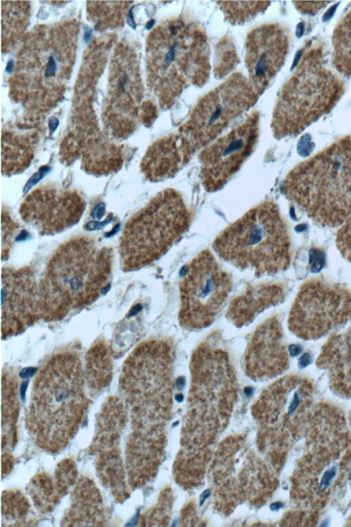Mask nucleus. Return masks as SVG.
<instances>
[{
  "instance_id": "obj_1",
  "label": "nucleus",
  "mask_w": 351,
  "mask_h": 527,
  "mask_svg": "<svg viewBox=\"0 0 351 527\" xmlns=\"http://www.w3.org/2000/svg\"><path fill=\"white\" fill-rule=\"evenodd\" d=\"M112 266V249L93 238L78 236L61 244L39 283L43 318L59 321L97 301L110 285Z\"/></svg>"
},
{
  "instance_id": "obj_2",
  "label": "nucleus",
  "mask_w": 351,
  "mask_h": 527,
  "mask_svg": "<svg viewBox=\"0 0 351 527\" xmlns=\"http://www.w3.org/2000/svg\"><path fill=\"white\" fill-rule=\"evenodd\" d=\"M84 379L80 357L70 351L53 354L40 369L27 423L40 445L56 451L72 437L88 406Z\"/></svg>"
},
{
  "instance_id": "obj_3",
  "label": "nucleus",
  "mask_w": 351,
  "mask_h": 527,
  "mask_svg": "<svg viewBox=\"0 0 351 527\" xmlns=\"http://www.w3.org/2000/svg\"><path fill=\"white\" fill-rule=\"evenodd\" d=\"M281 191L315 223L341 226L351 214V135L298 164Z\"/></svg>"
},
{
  "instance_id": "obj_4",
  "label": "nucleus",
  "mask_w": 351,
  "mask_h": 527,
  "mask_svg": "<svg viewBox=\"0 0 351 527\" xmlns=\"http://www.w3.org/2000/svg\"><path fill=\"white\" fill-rule=\"evenodd\" d=\"M150 78L161 107L171 108L184 89L202 87L210 71L207 35L183 16L163 21L149 41Z\"/></svg>"
},
{
  "instance_id": "obj_5",
  "label": "nucleus",
  "mask_w": 351,
  "mask_h": 527,
  "mask_svg": "<svg viewBox=\"0 0 351 527\" xmlns=\"http://www.w3.org/2000/svg\"><path fill=\"white\" fill-rule=\"evenodd\" d=\"M213 248L224 261L256 276L285 270L291 259V242L286 220L278 204L264 200L223 229Z\"/></svg>"
},
{
  "instance_id": "obj_6",
  "label": "nucleus",
  "mask_w": 351,
  "mask_h": 527,
  "mask_svg": "<svg viewBox=\"0 0 351 527\" xmlns=\"http://www.w3.org/2000/svg\"><path fill=\"white\" fill-rule=\"evenodd\" d=\"M344 90L343 82L326 66L322 47H309L279 93L271 123L274 137L299 134L328 113Z\"/></svg>"
},
{
  "instance_id": "obj_7",
  "label": "nucleus",
  "mask_w": 351,
  "mask_h": 527,
  "mask_svg": "<svg viewBox=\"0 0 351 527\" xmlns=\"http://www.w3.org/2000/svg\"><path fill=\"white\" fill-rule=\"evenodd\" d=\"M191 220L178 191L168 188L158 193L124 227L119 240L123 270H139L160 259L181 239Z\"/></svg>"
},
{
  "instance_id": "obj_8",
  "label": "nucleus",
  "mask_w": 351,
  "mask_h": 527,
  "mask_svg": "<svg viewBox=\"0 0 351 527\" xmlns=\"http://www.w3.org/2000/svg\"><path fill=\"white\" fill-rule=\"evenodd\" d=\"M176 345L168 338L141 342L125 360L120 390L132 412H165L172 399Z\"/></svg>"
},
{
  "instance_id": "obj_9",
  "label": "nucleus",
  "mask_w": 351,
  "mask_h": 527,
  "mask_svg": "<svg viewBox=\"0 0 351 527\" xmlns=\"http://www.w3.org/2000/svg\"><path fill=\"white\" fill-rule=\"evenodd\" d=\"M184 274L180 283L179 323L187 330L206 328L214 322L232 290L231 276L209 249L199 253Z\"/></svg>"
},
{
  "instance_id": "obj_10",
  "label": "nucleus",
  "mask_w": 351,
  "mask_h": 527,
  "mask_svg": "<svg viewBox=\"0 0 351 527\" xmlns=\"http://www.w3.org/2000/svg\"><path fill=\"white\" fill-rule=\"evenodd\" d=\"M258 98L250 80L242 73H234L199 99L178 131L196 151L202 150L252 108Z\"/></svg>"
},
{
  "instance_id": "obj_11",
  "label": "nucleus",
  "mask_w": 351,
  "mask_h": 527,
  "mask_svg": "<svg viewBox=\"0 0 351 527\" xmlns=\"http://www.w3.org/2000/svg\"><path fill=\"white\" fill-rule=\"evenodd\" d=\"M351 323V291L344 285L314 278L304 282L288 318L297 337L315 340Z\"/></svg>"
},
{
  "instance_id": "obj_12",
  "label": "nucleus",
  "mask_w": 351,
  "mask_h": 527,
  "mask_svg": "<svg viewBox=\"0 0 351 527\" xmlns=\"http://www.w3.org/2000/svg\"><path fill=\"white\" fill-rule=\"evenodd\" d=\"M214 338L202 341L191 362L190 412H228L238 396V384L230 355Z\"/></svg>"
},
{
  "instance_id": "obj_13",
  "label": "nucleus",
  "mask_w": 351,
  "mask_h": 527,
  "mask_svg": "<svg viewBox=\"0 0 351 527\" xmlns=\"http://www.w3.org/2000/svg\"><path fill=\"white\" fill-rule=\"evenodd\" d=\"M259 123V113L254 110L242 123L201 150L199 178L206 191L223 188L252 154L258 140Z\"/></svg>"
},
{
  "instance_id": "obj_14",
  "label": "nucleus",
  "mask_w": 351,
  "mask_h": 527,
  "mask_svg": "<svg viewBox=\"0 0 351 527\" xmlns=\"http://www.w3.org/2000/svg\"><path fill=\"white\" fill-rule=\"evenodd\" d=\"M1 301L3 340L22 333L43 318L39 285L29 266L3 268Z\"/></svg>"
},
{
  "instance_id": "obj_15",
  "label": "nucleus",
  "mask_w": 351,
  "mask_h": 527,
  "mask_svg": "<svg viewBox=\"0 0 351 527\" xmlns=\"http://www.w3.org/2000/svg\"><path fill=\"white\" fill-rule=\"evenodd\" d=\"M85 207L84 198L76 190L45 185L25 197L19 213L40 235H53L77 224Z\"/></svg>"
},
{
  "instance_id": "obj_16",
  "label": "nucleus",
  "mask_w": 351,
  "mask_h": 527,
  "mask_svg": "<svg viewBox=\"0 0 351 527\" xmlns=\"http://www.w3.org/2000/svg\"><path fill=\"white\" fill-rule=\"evenodd\" d=\"M289 47L288 33L277 23L260 25L247 34L245 62L249 80L258 95L267 89L283 66Z\"/></svg>"
},
{
  "instance_id": "obj_17",
  "label": "nucleus",
  "mask_w": 351,
  "mask_h": 527,
  "mask_svg": "<svg viewBox=\"0 0 351 527\" xmlns=\"http://www.w3.org/2000/svg\"><path fill=\"white\" fill-rule=\"evenodd\" d=\"M289 353L279 318H268L250 336L243 355L245 372L254 380L274 377L288 368Z\"/></svg>"
},
{
  "instance_id": "obj_18",
  "label": "nucleus",
  "mask_w": 351,
  "mask_h": 527,
  "mask_svg": "<svg viewBox=\"0 0 351 527\" xmlns=\"http://www.w3.org/2000/svg\"><path fill=\"white\" fill-rule=\"evenodd\" d=\"M197 151L179 131L158 139L148 148L141 169L150 182H160L175 176Z\"/></svg>"
},
{
  "instance_id": "obj_19",
  "label": "nucleus",
  "mask_w": 351,
  "mask_h": 527,
  "mask_svg": "<svg viewBox=\"0 0 351 527\" xmlns=\"http://www.w3.org/2000/svg\"><path fill=\"white\" fill-rule=\"evenodd\" d=\"M316 363L328 373L334 392L351 397V329L330 336Z\"/></svg>"
},
{
  "instance_id": "obj_20",
  "label": "nucleus",
  "mask_w": 351,
  "mask_h": 527,
  "mask_svg": "<svg viewBox=\"0 0 351 527\" xmlns=\"http://www.w3.org/2000/svg\"><path fill=\"white\" fill-rule=\"evenodd\" d=\"M284 287L276 283L249 285L230 302L226 318L237 327L250 324L265 309L282 303L285 298Z\"/></svg>"
},
{
  "instance_id": "obj_21",
  "label": "nucleus",
  "mask_w": 351,
  "mask_h": 527,
  "mask_svg": "<svg viewBox=\"0 0 351 527\" xmlns=\"http://www.w3.org/2000/svg\"><path fill=\"white\" fill-rule=\"evenodd\" d=\"M113 360L110 344L104 339H98L90 346L85 355L84 377L89 386L101 390L107 387L112 377Z\"/></svg>"
},
{
  "instance_id": "obj_22",
  "label": "nucleus",
  "mask_w": 351,
  "mask_h": 527,
  "mask_svg": "<svg viewBox=\"0 0 351 527\" xmlns=\"http://www.w3.org/2000/svg\"><path fill=\"white\" fill-rule=\"evenodd\" d=\"M332 45L334 66L340 73L351 78V9L336 26Z\"/></svg>"
},
{
  "instance_id": "obj_23",
  "label": "nucleus",
  "mask_w": 351,
  "mask_h": 527,
  "mask_svg": "<svg viewBox=\"0 0 351 527\" xmlns=\"http://www.w3.org/2000/svg\"><path fill=\"white\" fill-rule=\"evenodd\" d=\"M225 19L233 25H242L263 12L270 1H217Z\"/></svg>"
},
{
  "instance_id": "obj_24",
  "label": "nucleus",
  "mask_w": 351,
  "mask_h": 527,
  "mask_svg": "<svg viewBox=\"0 0 351 527\" xmlns=\"http://www.w3.org/2000/svg\"><path fill=\"white\" fill-rule=\"evenodd\" d=\"M239 62V58L231 37L225 36L216 47L214 75L221 79L228 75Z\"/></svg>"
},
{
  "instance_id": "obj_25",
  "label": "nucleus",
  "mask_w": 351,
  "mask_h": 527,
  "mask_svg": "<svg viewBox=\"0 0 351 527\" xmlns=\"http://www.w3.org/2000/svg\"><path fill=\"white\" fill-rule=\"evenodd\" d=\"M33 486L36 489L34 497L40 506L49 508L55 504L57 496L55 495V489L50 478L46 476L40 477L34 480Z\"/></svg>"
},
{
  "instance_id": "obj_26",
  "label": "nucleus",
  "mask_w": 351,
  "mask_h": 527,
  "mask_svg": "<svg viewBox=\"0 0 351 527\" xmlns=\"http://www.w3.org/2000/svg\"><path fill=\"white\" fill-rule=\"evenodd\" d=\"M2 223V260L8 259L10 248L12 245L13 238L19 225L15 222L9 212L3 209L1 215Z\"/></svg>"
},
{
  "instance_id": "obj_27",
  "label": "nucleus",
  "mask_w": 351,
  "mask_h": 527,
  "mask_svg": "<svg viewBox=\"0 0 351 527\" xmlns=\"http://www.w3.org/2000/svg\"><path fill=\"white\" fill-rule=\"evenodd\" d=\"M336 244L341 255L351 262V214L338 230Z\"/></svg>"
},
{
  "instance_id": "obj_28",
  "label": "nucleus",
  "mask_w": 351,
  "mask_h": 527,
  "mask_svg": "<svg viewBox=\"0 0 351 527\" xmlns=\"http://www.w3.org/2000/svg\"><path fill=\"white\" fill-rule=\"evenodd\" d=\"M77 471L72 460H66L58 467L56 479L60 492L64 493L73 484L76 478Z\"/></svg>"
},
{
  "instance_id": "obj_29",
  "label": "nucleus",
  "mask_w": 351,
  "mask_h": 527,
  "mask_svg": "<svg viewBox=\"0 0 351 527\" xmlns=\"http://www.w3.org/2000/svg\"><path fill=\"white\" fill-rule=\"evenodd\" d=\"M330 1H294L297 10L305 14L313 15L325 8Z\"/></svg>"
},
{
  "instance_id": "obj_30",
  "label": "nucleus",
  "mask_w": 351,
  "mask_h": 527,
  "mask_svg": "<svg viewBox=\"0 0 351 527\" xmlns=\"http://www.w3.org/2000/svg\"><path fill=\"white\" fill-rule=\"evenodd\" d=\"M49 167L47 166H43L41 167L39 170L35 173L32 176L29 178V180L26 183L23 191L24 193L27 192L32 187H33L34 185H36L43 176L49 170Z\"/></svg>"
},
{
  "instance_id": "obj_31",
  "label": "nucleus",
  "mask_w": 351,
  "mask_h": 527,
  "mask_svg": "<svg viewBox=\"0 0 351 527\" xmlns=\"http://www.w3.org/2000/svg\"><path fill=\"white\" fill-rule=\"evenodd\" d=\"M112 219V215H108V217L103 222H97V221H91L87 223L84 229L88 231H93V230H98L101 229L103 226H104L106 224L110 222Z\"/></svg>"
},
{
  "instance_id": "obj_32",
  "label": "nucleus",
  "mask_w": 351,
  "mask_h": 527,
  "mask_svg": "<svg viewBox=\"0 0 351 527\" xmlns=\"http://www.w3.org/2000/svg\"><path fill=\"white\" fill-rule=\"evenodd\" d=\"M57 69V64L53 56L49 57L47 68L45 70V76L50 77L54 75Z\"/></svg>"
},
{
  "instance_id": "obj_33",
  "label": "nucleus",
  "mask_w": 351,
  "mask_h": 527,
  "mask_svg": "<svg viewBox=\"0 0 351 527\" xmlns=\"http://www.w3.org/2000/svg\"><path fill=\"white\" fill-rule=\"evenodd\" d=\"M105 213V204L104 202L97 204L93 209L92 217L95 220H100Z\"/></svg>"
},
{
  "instance_id": "obj_34",
  "label": "nucleus",
  "mask_w": 351,
  "mask_h": 527,
  "mask_svg": "<svg viewBox=\"0 0 351 527\" xmlns=\"http://www.w3.org/2000/svg\"><path fill=\"white\" fill-rule=\"evenodd\" d=\"M59 121L56 117H52L49 119L48 126L51 132H53L56 130Z\"/></svg>"
},
{
  "instance_id": "obj_35",
  "label": "nucleus",
  "mask_w": 351,
  "mask_h": 527,
  "mask_svg": "<svg viewBox=\"0 0 351 527\" xmlns=\"http://www.w3.org/2000/svg\"><path fill=\"white\" fill-rule=\"evenodd\" d=\"M36 370V369L34 368H28L23 369L20 373V376L21 377H23V378L29 377L32 376L35 373Z\"/></svg>"
},
{
  "instance_id": "obj_36",
  "label": "nucleus",
  "mask_w": 351,
  "mask_h": 527,
  "mask_svg": "<svg viewBox=\"0 0 351 527\" xmlns=\"http://www.w3.org/2000/svg\"><path fill=\"white\" fill-rule=\"evenodd\" d=\"M132 9H133V8L130 10V12H129L128 17H127V23H128V24L130 27H132V28L134 29L136 27V25H135L134 21V17H133V14H132Z\"/></svg>"
},
{
  "instance_id": "obj_37",
  "label": "nucleus",
  "mask_w": 351,
  "mask_h": 527,
  "mask_svg": "<svg viewBox=\"0 0 351 527\" xmlns=\"http://www.w3.org/2000/svg\"><path fill=\"white\" fill-rule=\"evenodd\" d=\"M299 363L301 366H305L308 365L310 363V356L308 354L306 353L302 355L299 360Z\"/></svg>"
},
{
  "instance_id": "obj_38",
  "label": "nucleus",
  "mask_w": 351,
  "mask_h": 527,
  "mask_svg": "<svg viewBox=\"0 0 351 527\" xmlns=\"http://www.w3.org/2000/svg\"><path fill=\"white\" fill-rule=\"evenodd\" d=\"M301 349L297 345H291L289 347V352L291 355H297L300 352Z\"/></svg>"
},
{
  "instance_id": "obj_39",
  "label": "nucleus",
  "mask_w": 351,
  "mask_h": 527,
  "mask_svg": "<svg viewBox=\"0 0 351 527\" xmlns=\"http://www.w3.org/2000/svg\"><path fill=\"white\" fill-rule=\"evenodd\" d=\"M92 37V30L88 27H85L84 40L86 43H88Z\"/></svg>"
},
{
  "instance_id": "obj_40",
  "label": "nucleus",
  "mask_w": 351,
  "mask_h": 527,
  "mask_svg": "<svg viewBox=\"0 0 351 527\" xmlns=\"http://www.w3.org/2000/svg\"><path fill=\"white\" fill-rule=\"evenodd\" d=\"M14 67L13 60H10L6 66V71L8 73H11L13 71Z\"/></svg>"
},
{
  "instance_id": "obj_41",
  "label": "nucleus",
  "mask_w": 351,
  "mask_h": 527,
  "mask_svg": "<svg viewBox=\"0 0 351 527\" xmlns=\"http://www.w3.org/2000/svg\"><path fill=\"white\" fill-rule=\"evenodd\" d=\"M209 495H210V491H209V490H206V491H204V493L202 494V496H201V501H202V503L204 502V500H206V499L207 498V497H208V496H209Z\"/></svg>"
},
{
  "instance_id": "obj_42",
  "label": "nucleus",
  "mask_w": 351,
  "mask_h": 527,
  "mask_svg": "<svg viewBox=\"0 0 351 527\" xmlns=\"http://www.w3.org/2000/svg\"><path fill=\"white\" fill-rule=\"evenodd\" d=\"M177 385H178V388H180V386L182 388L184 386V380H183V379L179 378L177 380Z\"/></svg>"
},
{
  "instance_id": "obj_43",
  "label": "nucleus",
  "mask_w": 351,
  "mask_h": 527,
  "mask_svg": "<svg viewBox=\"0 0 351 527\" xmlns=\"http://www.w3.org/2000/svg\"><path fill=\"white\" fill-rule=\"evenodd\" d=\"M280 507V504H279V503H277V502H276V503H274V504H273L271 506V508H272L273 510H276V509H278Z\"/></svg>"
},
{
  "instance_id": "obj_44",
  "label": "nucleus",
  "mask_w": 351,
  "mask_h": 527,
  "mask_svg": "<svg viewBox=\"0 0 351 527\" xmlns=\"http://www.w3.org/2000/svg\"><path fill=\"white\" fill-rule=\"evenodd\" d=\"M154 20H151V21H149L147 23V25H146L147 28V29H149V28H151V27H152V25H154Z\"/></svg>"
},
{
  "instance_id": "obj_45",
  "label": "nucleus",
  "mask_w": 351,
  "mask_h": 527,
  "mask_svg": "<svg viewBox=\"0 0 351 527\" xmlns=\"http://www.w3.org/2000/svg\"><path fill=\"white\" fill-rule=\"evenodd\" d=\"M350 525H351V521H350Z\"/></svg>"
}]
</instances>
